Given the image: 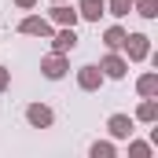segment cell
<instances>
[{
  "label": "cell",
  "instance_id": "6da1fadb",
  "mask_svg": "<svg viewBox=\"0 0 158 158\" xmlns=\"http://www.w3.org/2000/svg\"><path fill=\"white\" fill-rule=\"evenodd\" d=\"M85 15H99V4L96 0H85Z\"/></svg>",
  "mask_w": 158,
  "mask_h": 158
}]
</instances>
